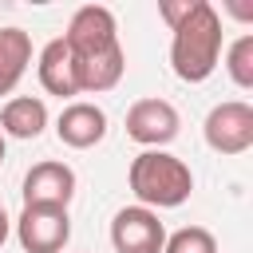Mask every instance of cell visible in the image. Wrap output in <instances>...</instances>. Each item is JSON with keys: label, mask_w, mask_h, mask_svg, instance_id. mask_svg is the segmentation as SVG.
Listing matches in <instances>:
<instances>
[{"label": "cell", "mask_w": 253, "mask_h": 253, "mask_svg": "<svg viewBox=\"0 0 253 253\" xmlns=\"http://www.w3.org/2000/svg\"><path fill=\"white\" fill-rule=\"evenodd\" d=\"M67 43V55H71V67H75V87L79 95H99V91H111L119 87L123 71H126V51L119 43V24H115V12L103 8V4H83L67 32L59 36Z\"/></svg>", "instance_id": "6da1fadb"}, {"label": "cell", "mask_w": 253, "mask_h": 253, "mask_svg": "<svg viewBox=\"0 0 253 253\" xmlns=\"http://www.w3.org/2000/svg\"><path fill=\"white\" fill-rule=\"evenodd\" d=\"M158 16L170 24V67L182 83H206L221 59V16L210 0H162Z\"/></svg>", "instance_id": "7a4b0ae2"}, {"label": "cell", "mask_w": 253, "mask_h": 253, "mask_svg": "<svg viewBox=\"0 0 253 253\" xmlns=\"http://www.w3.org/2000/svg\"><path fill=\"white\" fill-rule=\"evenodd\" d=\"M126 178H130V190H134L138 206H146V210H174L194 190L190 166L178 154H166V150H142L130 162Z\"/></svg>", "instance_id": "3957f363"}, {"label": "cell", "mask_w": 253, "mask_h": 253, "mask_svg": "<svg viewBox=\"0 0 253 253\" xmlns=\"http://www.w3.org/2000/svg\"><path fill=\"white\" fill-rule=\"evenodd\" d=\"M71 237V217L59 206H24L16 217V241L24 253H63Z\"/></svg>", "instance_id": "277c9868"}, {"label": "cell", "mask_w": 253, "mask_h": 253, "mask_svg": "<svg viewBox=\"0 0 253 253\" xmlns=\"http://www.w3.org/2000/svg\"><path fill=\"white\" fill-rule=\"evenodd\" d=\"M202 130H206L210 150H217V154H245L253 146V107L241 103V99L217 103L206 115Z\"/></svg>", "instance_id": "5b68a950"}, {"label": "cell", "mask_w": 253, "mask_h": 253, "mask_svg": "<svg viewBox=\"0 0 253 253\" xmlns=\"http://www.w3.org/2000/svg\"><path fill=\"white\" fill-rule=\"evenodd\" d=\"M111 245L115 253H162L166 225L146 206H126L111 217Z\"/></svg>", "instance_id": "8992f818"}, {"label": "cell", "mask_w": 253, "mask_h": 253, "mask_svg": "<svg viewBox=\"0 0 253 253\" xmlns=\"http://www.w3.org/2000/svg\"><path fill=\"white\" fill-rule=\"evenodd\" d=\"M178 126H182V119H178L174 103H166V99H138L126 111V134L134 142H142L146 150H162L166 142H174Z\"/></svg>", "instance_id": "52a82bcc"}, {"label": "cell", "mask_w": 253, "mask_h": 253, "mask_svg": "<svg viewBox=\"0 0 253 253\" xmlns=\"http://www.w3.org/2000/svg\"><path fill=\"white\" fill-rule=\"evenodd\" d=\"M75 198V170L67 162H36L24 174V206H59L67 210Z\"/></svg>", "instance_id": "ba28073f"}, {"label": "cell", "mask_w": 253, "mask_h": 253, "mask_svg": "<svg viewBox=\"0 0 253 253\" xmlns=\"http://www.w3.org/2000/svg\"><path fill=\"white\" fill-rule=\"evenodd\" d=\"M55 134H59V142L63 146H71V150H91L95 142H103V134H107V115H103V107H95V103H67L63 111H59V119H55Z\"/></svg>", "instance_id": "9c48e42d"}, {"label": "cell", "mask_w": 253, "mask_h": 253, "mask_svg": "<svg viewBox=\"0 0 253 253\" xmlns=\"http://www.w3.org/2000/svg\"><path fill=\"white\" fill-rule=\"evenodd\" d=\"M47 126V107L43 99L36 95H16L4 103L0 111V134H12V138H40Z\"/></svg>", "instance_id": "30bf717a"}, {"label": "cell", "mask_w": 253, "mask_h": 253, "mask_svg": "<svg viewBox=\"0 0 253 253\" xmlns=\"http://www.w3.org/2000/svg\"><path fill=\"white\" fill-rule=\"evenodd\" d=\"M36 71H40V83H43L47 95H59V99L79 95V87H75V67H71V55H67V43H63V40H51V43L40 51Z\"/></svg>", "instance_id": "8fae6325"}, {"label": "cell", "mask_w": 253, "mask_h": 253, "mask_svg": "<svg viewBox=\"0 0 253 253\" xmlns=\"http://www.w3.org/2000/svg\"><path fill=\"white\" fill-rule=\"evenodd\" d=\"M32 63V36L24 28H0V95H12Z\"/></svg>", "instance_id": "7c38bea8"}, {"label": "cell", "mask_w": 253, "mask_h": 253, "mask_svg": "<svg viewBox=\"0 0 253 253\" xmlns=\"http://www.w3.org/2000/svg\"><path fill=\"white\" fill-rule=\"evenodd\" d=\"M162 253H217V237L202 225H186V229L166 237Z\"/></svg>", "instance_id": "4fadbf2b"}, {"label": "cell", "mask_w": 253, "mask_h": 253, "mask_svg": "<svg viewBox=\"0 0 253 253\" xmlns=\"http://www.w3.org/2000/svg\"><path fill=\"white\" fill-rule=\"evenodd\" d=\"M225 71H229V79H233L241 91L253 87V36L233 40V47H229V55H225Z\"/></svg>", "instance_id": "5bb4252c"}, {"label": "cell", "mask_w": 253, "mask_h": 253, "mask_svg": "<svg viewBox=\"0 0 253 253\" xmlns=\"http://www.w3.org/2000/svg\"><path fill=\"white\" fill-rule=\"evenodd\" d=\"M8 229H12V221H8V213H4V206H0V245L8 241Z\"/></svg>", "instance_id": "9a60e30c"}, {"label": "cell", "mask_w": 253, "mask_h": 253, "mask_svg": "<svg viewBox=\"0 0 253 253\" xmlns=\"http://www.w3.org/2000/svg\"><path fill=\"white\" fill-rule=\"evenodd\" d=\"M0 162H4V134H0Z\"/></svg>", "instance_id": "2e32d148"}]
</instances>
